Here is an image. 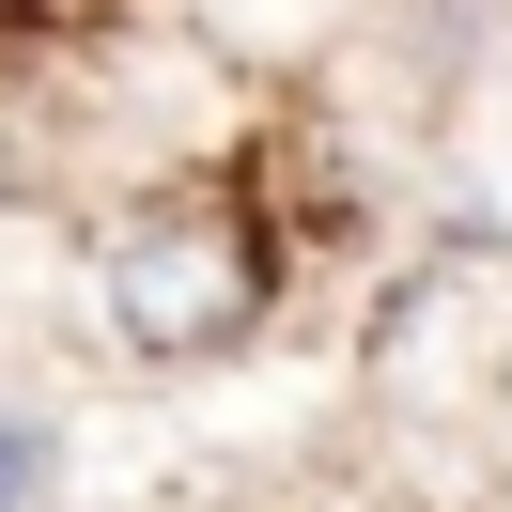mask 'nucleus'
<instances>
[{"label":"nucleus","mask_w":512,"mask_h":512,"mask_svg":"<svg viewBox=\"0 0 512 512\" xmlns=\"http://www.w3.org/2000/svg\"><path fill=\"white\" fill-rule=\"evenodd\" d=\"M0 187H16V140H0Z\"/></svg>","instance_id":"3"},{"label":"nucleus","mask_w":512,"mask_h":512,"mask_svg":"<svg viewBox=\"0 0 512 512\" xmlns=\"http://www.w3.org/2000/svg\"><path fill=\"white\" fill-rule=\"evenodd\" d=\"M47 497V435H32V419H0V512H32Z\"/></svg>","instance_id":"2"},{"label":"nucleus","mask_w":512,"mask_h":512,"mask_svg":"<svg viewBox=\"0 0 512 512\" xmlns=\"http://www.w3.org/2000/svg\"><path fill=\"white\" fill-rule=\"evenodd\" d=\"M264 295H280V264H264V233L233 218V202H156V218H125L94 249V311L125 357H233L264 326Z\"/></svg>","instance_id":"1"}]
</instances>
